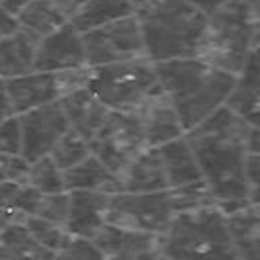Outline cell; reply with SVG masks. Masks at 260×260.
Listing matches in <instances>:
<instances>
[{"mask_svg":"<svg viewBox=\"0 0 260 260\" xmlns=\"http://www.w3.org/2000/svg\"><path fill=\"white\" fill-rule=\"evenodd\" d=\"M158 84L174 102L186 131L227 104L237 75L202 57H180L155 63Z\"/></svg>","mask_w":260,"mask_h":260,"instance_id":"1","label":"cell"},{"mask_svg":"<svg viewBox=\"0 0 260 260\" xmlns=\"http://www.w3.org/2000/svg\"><path fill=\"white\" fill-rule=\"evenodd\" d=\"M135 16L153 63L200 55L208 12L192 0H135Z\"/></svg>","mask_w":260,"mask_h":260,"instance_id":"2","label":"cell"},{"mask_svg":"<svg viewBox=\"0 0 260 260\" xmlns=\"http://www.w3.org/2000/svg\"><path fill=\"white\" fill-rule=\"evenodd\" d=\"M188 139L194 147L202 178L225 213L250 206L247 182V135L209 133L190 129Z\"/></svg>","mask_w":260,"mask_h":260,"instance_id":"3","label":"cell"},{"mask_svg":"<svg viewBox=\"0 0 260 260\" xmlns=\"http://www.w3.org/2000/svg\"><path fill=\"white\" fill-rule=\"evenodd\" d=\"M162 239V258H186L196 254L237 258L227 213L217 204L176 211Z\"/></svg>","mask_w":260,"mask_h":260,"instance_id":"4","label":"cell"},{"mask_svg":"<svg viewBox=\"0 0 260 260\" xmlns=\"http://www.w3.org/2000/svg\"><path fill=\"white\" fill-rule=\"evenodd\" d=\"M254 22L243 0H227L208 12L200 55L219 69L239 75L252 51Z\"/></svg>","mask_w":260,"mask_h":260,"instance_id":"5","label":"cell"},{"mask_svg":"<svg viewBox=\"0 0 260 260\" xmlns=\"http://www.w3.org/2000/svg\"><path fill=\"white\" fill-rule=\"evenodd\" d=\"M86 86L110 110L137 112L145 98L158 86V77L155 63L143 57L110 65L88 67Z\"/></svg>","mask_w":260,"mask_h":260,"instance_id":"6","label":"cell"},{"mask_svg":"<svg viewBox=\"0 0 260 260\" xmlns=\"http://www.w3.org/2000/svg\"><path fill=\"white\" fill-rule=\"evenodd\" d=\"M147 145L145 127L139 112L110 110L104 125L90 139L92 153L104 162L114 174L125 172L129 162L143 151Z\"/></svg>","mask_w":260,"mask_h":260,"instance_id":"7","label":"cell"},{"mask_svg":"<svg viewBox=\"0 0 260 260\" xmlns=\"http://www.w3.org/2000/svg\"><path fill=\"white\" fill-rule=\"evenodd\" d=\"M174 206L169 190L162 192H116L110 196L108 223L125 229L165 235L174 217Z\"/></svg>","mask_w":260,"mask_h":260,"instance_id":"8","label":"cell"},{"mask_svg":"<svg viewBox=\"0 0 260 260\" xmlns=\"http://www.w3.org/2000/svg\"><path fill=\"white\" fill-rule=\"evenodd\" d=\"M82 41H84L88 67L110 65V63L147 57L143 31L135 14L84 31Z\"/></svg>","mask_w":260,"mask_h":260,"instance_id":"9","label":"cell"},{"mask_svg":"<svg viewBox=\"0 0 260 260\" xmlns=\"http://www.w3.org/2000/svg\"><path fill=\"white\" fill-rule=\"evenodd\" d=\"M22 127V155L27 160L49 155L57 141L71 129L61 102H49L18 114Z\"/></svg>","mask_w":260,"mask_h":260,"instance_id":"10","label":"cell"},{"mask_svg":"<svg viewBox=\"0 0 260 260\" xmlns=\"http://www.w3.org/2000/svg\"><path fill=\"white\" fill-rule=\"evenodd\" d=\"M84 67H88L84 41L82 34L75 27L73 22H67L65 26L39 39L34 71L67 73Z\"/></svg>","mask_w":260,"mask_h":260,"instance_id":"11","label":"cell"},{"mask_svg":"<svg viewBox=\"0 0 260 260\" xmlns=\"http://www.w3.org/2000/svg\"><path fill=\"white\" fill-rule=\"evenodd\" d=\"M92 241L104 258H162V239L149 231L106 223Z\"/></svg>","mask_w":260,"mask_h":260,"instance_id":"12","label":"cell"},{"mask_svg":"<svg viewBox=\"0 0 260 260\" xmlns=\"http://www.w3.org/2000/svg\"><path fill=\"white\" fill-rule=\"evenodd\" d=\"M137 112L143 121L149 147H160L176 137L186 135V127L180 119V114L160 84L145 98V102L139 106Z\"/></svg>","mask_w":260,"mask_h":260,"instance_id":"13","label":"cell"},{"mask_svg":"<svg viewBox=\"0 0 260 260\" xmlns=\"http://www.w3.org/2000/svg\"><path fill=\"white\" fill-rule=\"evenodd\" d=\"M6 88L16 114H24L43 104L57 102L65 94L61 73L45 71H29L18 77L6 78Z\"/></svg>","mask_w":260,"mask_h":260,"instance_id":"14","label":"cell"},{"mask_svg":"<svg viewBox=\"0 0 260 260\" xmlns=\"http://www.w3.org/2000/svg\"><path fill=\"white\" fill-rule=\"evenodd\" d=\"M59 102H61V108L65 112L71 129L80 133L88 141L100 131L110 114V108L86 84L65 92L59 98Z\"/></svg>","mask_w":260,"mask_h":260,"instance_id":"15","label":"cell"},{"mask_svg":"<svg viewBox=\"0 0 260 260\" xmlns=\"http://www.w3.org/2000/svg\"><path fill=\"white\" fill-rule=\"evenodd\" d=\"M69 194L71 208L65 229L71 235L94 239V235L108 223V204L112 194L92 190H69Z\"/></svg>","mask_w":260,"mask_h":260,"instance_id":"16","label":"cell"},{"mask_svg":"<svg viewBox=\"0 0 260 260\" xmlns=\"http://www.w3.org/2000/svg\"><path fill=\"white\" fill-rule=\"evenodd\" d=\"M125 192H162L169 190V178L158 147H145L121 174Z\"/></svg>","mask_w":260,"mask_h":260,"instance_id":"17","label":"cell"},{"mask_svg":"<svg viewBox=\"0 0 260 260\" xmlns=\"http://www.w3.org/2000/svg\"><path fill=\"white\" fill-rule=\"evenodd\" d=\"M227 104L245 117L248 125L260 127V51H250L245 67L237 75Z\"/></svg>","mask_w":260,"mask_h":260,"instance_id":"18","label":"cell"},{"mask_svg":"<svg viewBox=\"0 0 260 260\" xmlns=\"http://www.w3.org/2000/svg\"><path fill=\"white\" fill-rule=\"evenodd\" d=\"M158 149H160V156H162L167 178H169V190L196 182V180H204L198 156H196V151L188 135L176 137L169 143L160 145Z\"/></svg>","mask_w":260,"mask_h":260,"instance_id":"19","label":"cell"},{"mask_svg":"<svg viewBox=\"0 0 260 260\" xmlns=\"http://www.w3.org/2000/svg\"><path fill=\"white\" fill-rule=\"evenodd\" d=\"M38 43L39 39L22 27L16 34L0 38V78L6 80L34 71Z\"/></svg>","mask_w":260,"mask_h":260,"instance_id":"20","label":"cell"},{"mask_svg":"<svg viewBox=\"0 0 260 260\" xmlns=\"http://www.w3.org/2000/svg\"><path fill=\"white\" fill-rule=\"evenodd\" d=\"M65 184L67 190H92L104 194L121 192L119 176L108 169L94 153H90L82 162L65 170Z\"/></svg>","mask_w":260,"mask_h":260,"instance_id":"21","label":"cell"},{"mask_svg":"<svg viewBox=\"0 0 260 260\" xmlns=\"http://www.w3.org/2000/svg\"><path fill=\"white\" fill-rule=\"evenodd\" d=\"M237 258H260V211L254 204L227 213Z\"/></svg>","mask_w":260,"mask_h":260,"instance_id":"22","label":"cell"},{"mask_svg":"<svg viewBox=\"0 0 260 260\" xmlns=\"http://www.w3.org/2000/svg\"><path fill=\"white\" fill-rule=\"evenodd\" d=\"M135 14V0H86L71 20L80 34Z\"/></svg>","mask_w":260,"mask_h":260,"instance_id":"23","label":"cell"},{"mask_svg":"<svg viewBox=\"0 0 260 260\" xmlns=\"http://www.w3.org/2000/svg\"><path fill=\"white\" fill-rule=\"evenodd\" d=\"M0 258H55L27 231L24 221H14L0 229Z\"/></svg>","mask_w":260,"mask_h":260,"instance_id":"24","label":"cell"},{"mask_svg":"<svg viewBox=\"0 0 260 260\" xmlns=\"http://www.w3.org/2000/svg\"><path fill=\"white\" fill-rule=\"evenodd\" d=\"M18 20L22 29H26L27 34H31L34 38H45L53 34L55 29L65 26L67 20L63 12L55 6L53 0H34L27 6H24L18 12Z\"/></svg>","mask_w":260,"mask_h":260,"instance_id":"25","label":"cell"},{"mask_svg":"<svg viewBox=\"0 0 260 260\" xmlns=\"http://www.w3.org/2000/svg\"><path fill=\"white\" fill-rule=\"evenodd\" d=\"M27 182L36 186L41 194H55V192H65L67 190L65 170L53 160L51 155L29 160Z\"/></svg>","mask_w":260,"mask_h":260,"instance_id":"26","label":"cell"},{"mask_svg":"<svg viewBox=\"0 0 260 260\" xmlns=\"http://www.w3.org/2000/svg\"><path fill=\"white\" fill-rule=\"evenodd\" d=\"M92 153L90 149V141L86 137H82L77 131L69 129L57 141V145L53 147V151L49 153L51 158L61 167L63 170L75 167L78 162H82L86 156Z\"/></svg>","mask_w":260,"mask_h":260,"instance_id":"27","label":"cell"},{"mask_svg":"<svg viewBox=\"0 0 260 260\" xmlns=\"http://www.w3.org/2000/svg\"><path fill=\"white\" fill-rule=\"evenodd\" d=\"M24 223H26L27 231L31 233V237L57 258L59 250L65 243L67 235H69L65 225L53 223L49 219H45V217H39V215H27Z\"/></svg>","mask_w":260,"mask_h":260,"instance_id":"28","label":"cell"},{"mask_svg":"<svg viewBox=\"0 0 260 260\" xmlns=\"http://www.w3.org/2000/svg\"><path fill=\"white\" fill-rule=\"evenodd\" d=\"M170 198H172V206L174 211H188V209L206 208L217 204L215 198L208 188V184L204 180H196V182L184 184L178 188H170ZM219 206V204H217Z\"/></svg>","mask_w":260,"mask_h":260,"instance_id":"29","label":"cell"},{"mask_svg":"<svg viewBox=\"0 0 260 260\" xmlns=\"http://www.w3.org/2000/svg\"><path fill=\"white\" fill-rule=\"evenodd\" d=\"M69 208H71V194L65 192H55V194H43L39 202L38 213L39 217H45L53 223L65 225L69 217Z\"/></svg>","mask_w":260,"mask_h":260,"instance_id":"30","label":"cell"},{"mask_svg":"<svg viewBox=\"0 0 260 260\" xmlns=\"http://www.w3.org/2000/svg\"><path fill=\"white\" fill-rule=\"evenodd\" d=\"M57 258H104L98 247L94 245L92 239L78 237V235H67L65 243L59 250Z\"/></svg>","mask_w":260,"mask_h":260,"instance_id":"31","label":"cell"},{"mask_svg":"<svg viewBox=\"0 0 260 260\" xmlns=\"http://www.w3.org/2000/svg\"><path fill=\"white\" fill-rule=\"evenodd\" d=\"M0 153L4 155L22 153V127L18 116L0 121Z\"/></svg>","mask_w":260,"mask_h":260,"instance_id":"32","label":"cell"},{"mask_svg":"<svg viewBox=\"0 0 260 260\" xmlns=\"http://www.w3.org/2000/svg\"><path fill=\"white\" fill-rule=\"evenodd\" d=\"M248 198L254 206H260V155H248L247 158Z\"/></svg>","mask_w":260,"mask_h":260,"instance_id":"33","label":"cell"},{"mask_svg":"<svg viewBox=\"0 0 260 260\" xmlns=\"http://www.w3.org/2000/svg\"><path fill=\"white\" fill-rule=\"evenodd\" d=\"M20 27L22 26H20L18 14H14L12 10H8L6 6L0 4V38L10 36V34H16Z\"/></svg>","mask_w":260,"mask_h":260,"instance_id":"34","label":"cell"},{"mask_svg":"<svg viewBox=\"0 0 260 260\" xmlns=\"http://www.w3.org/2000/svg\"><path fill=\"white\" fill-rule=\"evenodd\" d=\"M20 184L22 182H16V180H4V182H0V209L12 213V211H10V206H12L14 196L18 192ZM14 217H16V215H14ZM20 221H22V219H20Z\"/></svg>","mask_w":260,"mask_h":260,"instance_id":"35","label":"cell"},{"mask_svg":"<svg viewBox=\"0 0 260 260\" xmlns=\"http://www.w3.org/2000/svg\"><path fill=\"white\" fill-rule=\"evenodd\" d=\"M12 116H18V114H16L12 100H10V94H8V88H6V80L0 78V121H4V119H8Z\"/></svg>","mask_w":260,"mask_h":260,"instance_id":"36","label":"cell"},{"mask_svg":"<svg viewBox=\"0 0 260 260\" xmlns=\"http://www.w3.org/2000/svg\"><path fill=\"white\" fill-rule=\"evenodd\" d=\"M53 2H55V6L63 12V16H65L67 20L71 22V20L78 14V10L84 6L86 0H53Z\"/></svg>","mask_w":260,"mask_h":260,"instance_id":"37","label":"cell"},{"mask_svg":"<svg viewBox=\"0 0 260 260\" xmlns=\"http://www.w3.org/2000/svg\"><path fill=\"white\" fill-rule=\"evenodd\" d=\"M247 151L248 155H260V127L250 125L247 135Z\"/></svg>","mask_w":260,"mask_h":260,"instance_id":"38","label":"cell"},{"mask_svg":"<svg viewBox=\"0 0 260 260\" xmlns=\"http://www.w3.org/2000/svg\"><path fill=\"white\" fill-rule=\"evenodd\" d=\"M12 156L0 153V182L10 180V167H12Z\"/></svg>","mask_w":260,"mask_h":260,"instance_id":"39","label":"cell"},{"mask_svg":"<svg viewBox=\"0 0 260 260\" xmlns=\"http://www.w3.org/2000/svg\"><path fill=\"white\" fill-rule=\"evenodd\" d=\"M254 24H260V0H243Z\"/></svg>","mask_w":260,"mask_h":260,"instance_id":"40","label":"cell"},{"mask_svg":"<svg viewBox=\"0 0 260 260\" xmlns=\"http://www.w3.org/2000/svg\"><path fill=\"white\" fill-rule=\"evenodd\" d=\"M29 2H34V0H0V4L6 6L8 10H12L14 14H18L24 6H27Z\"/></svg>","mask_w":260,"mask_h":260,"instance_id":"41","label":"cell"},{"mask_svg":"<svg viewBox=\"0 0 260 260\" xmlns=\"http://www.w3.org/2000/svg\"><path fill=\"white\" fill-rule=\"evenodd\" d=\"M194 4H198L200 8H204L206 12H211L213 8H217L219 4H223V2H227V0H192Z\"/></svg>","mask_w":260,"mask_h":260,"instance_id":"42","label":"cell"},{"mask_svg":"<svg viewBox=\"0 0 260 260\" xmlns=\"http://www.w3.org/2000/svg\"><path fill=\"white\" fill-rule=\"evenodd\" d=\"M14 221H20L18 217H14L12 213H8V211H4V209H0V229H4L6 225H10Z\"/></svg>","mask_w":260,"mask_h":260,"instance_id":"43","label":"cell"},{"mask_svg":"<svg viewBox=\"0 0 260 260\" xmlns=\"http://www.w3.org/2000/svg\"><path fill=\"white\" fill-rule=\"evenodd\" d=\"M256 208H258V211H260V206H256Z\"/></svg>","mask_w":260,"mask_h":260,"instance_id":"44","label":"cell"}]
</instances>
